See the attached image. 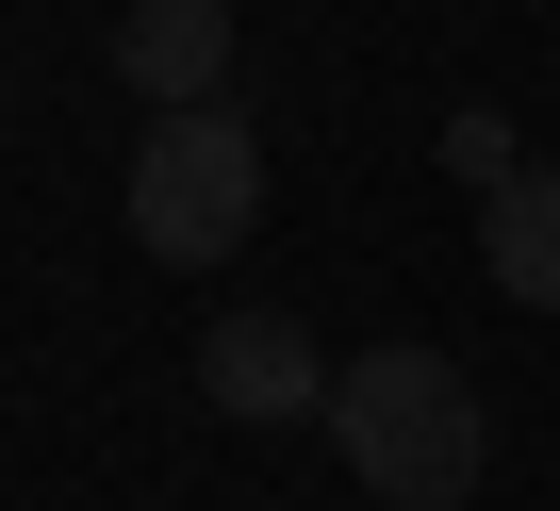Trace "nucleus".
<instances>
[{
  "label": "nucleus",
  "mask_w": 560,
  "mask_h": 511,
  "mask_svg": "<svg viewBox=\"0 0 560 511\" xmlns=\"http://www.w3.org/2000/svg\"><path fill=\"white\" fill-rule=\"evenodd\" d=\"M330 445H347V478H363L380 511H462V495L494 478V396H478L445 347H363V363L330 380Z\"/></svg>",
  "instance_id": "nucleus-1"
},
{
  "label": "nucleus",
  "mask_w": 560,
  "mask_h": 511,
  "mask_svg": "<svg viewBox=\"0 0 560 511\" xmlns=\"http://www.w3.org/2000/svg\"><path fill=\"white\" fill-rule=\"evenodd\" d=\"M247 231H264V132L231 100H182L132 149V247H149V265H231Z\"/></svg>",
  "instance_id": "nucleus-2"
},
{
  "label": "nucleus",
  "mask_w": 560,
  "mask_h": 511,
  "mask_svg": "<svg viewBox=\"0 0 560 511\" xmlns=\"http://www.w3.org/2000/svg\"><path fill=\"white\" fill-rule=\"evenodd\" d=\"M198 396H214L231 429H314V413H330V347H314L298 314H214V330H198Z\"/></svg>",
  "instance_id": "nucleus-3"
},
{
  "label": "nucleus",
  "mask_w": 560,
  "mask_h": 511,
  "mask_svg": "<svg viewBox=\"0 0 560 511\" xmlns=\"http://www.w3.org/2000/svg\"><path fill=\"white\" fill-rule=\"evenodd\" d=\"M116 83H132L149 116L231 100V0H132V18H116Z\"/></svg>",
  "instance_id": "nucleus-4"
},
{
  "label": "nucleus",
  "mask_w": 560,
  "mask_h": 511,
  "mask_svg": "<svg viewBox=\"0 0 560 511\" xmlns=\"http://www.w3.org/2000/svg\"><path fill=\"white\" fill-rule=\"evenodd\" d=\"M478 265H494V298L560 314V165H527V182L478 198Z\"/></svg>",
  "instance_id": "nucleus-5"
},
{
  "label": "nucleus",
  "mask_w": 560,
  "mask_h": 511,
  "mask_svg": "<svg viewBox=\"0 0 560 511\" xmlns=\"http://www.w3.org/2000/svg\"><path fill=\"white\" fill-rule=\"evenodd\" d=\"M445 182H478V198H494V182H527V149H511V116H494V100H462V116H445Z\"/></svg>",
  "instance_id": "nucleus-6"
}]
</instances>
